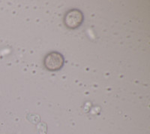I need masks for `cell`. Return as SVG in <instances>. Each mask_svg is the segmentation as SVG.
I'll return each mask as SVG.
<instances>
[{"label":"cell","instance_id":"obj_2","mask_svg":"<svg viewBox=\"0 0 150 134\" xmlns=\"http://www.w3.org/2000/svg\"><path fill=\"white\" fill-rule=\"evenodd\" d=\"M84 21L83 12L77 9H72L65 13L64 16V24L67 28L75 29L80 27Z\"/></svg>","mask_w":150,"mask_h":134},{"label":"cell","instance_id":"obj_1","mask_svg":"<svg viewBox=\"0 0 150 134\" xmlns=\"http://www.w3.org/2000/svg\"><path fill=\"white\" fill-rule=\"evenodd\" d=\"M65 64L63 55L58 51H51L48 53L44 59V66L45 69L50 72L59 71Z\"/></svg>","mask_w":150,"mask_h":134}]
</instances>
